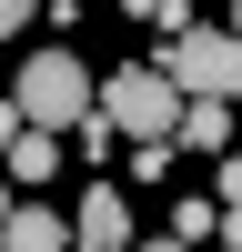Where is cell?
Here are the masks:
<instances>
[{
	"label": "cell",
	"instance_id": "6da1fadb",
	"mask_svg": "<svg viewBox=\"0 0 242 252\" xmlns=\"http://www.w3.org/2000/svg\"><path fill=\"white\" fill-rule=\"evenodd\" d=\"M10 91H20V111H30V131H81V121L101 111V81H91V61H81L71 40L30 51V61L10 71Z\"/></svg>",
	"mask_w": 242,
	"mask_h": 252
},
{
	"label": "cell",
	"instance_id": "7a4b0ae2",
	"mask_svg": "<svg viewBox=\"0 0 242 252\" xmlns=\"http://www.w3.org/2000/svg\"><path fill=\"white\" fill-rule=\"evenodd\" d=\"M101 111L121 121V141H182L192 91H182L161 61H141V71H111V81H101Z\"/></svg>",
	"mask_w": 242,
	"mask_h": 252
},
{
	"label": "cell",
	"instance_id": "3957f363",
	"mask_svg": "<svg viewBox=\"0 0 242 252\" xmlns=\"http://www.w3.org/2000/svg\"><path fill=\"white\" fill-rule=\"evenodd\" d=\"M151 61H161L192 101H242V31H232V20H222V31H212V20H192V31H172Z\"/></svg>",
	"mask_w": 242,
	"mask_h": 252
},
{
	"label": "cell",
	"instance_id": "277c9868",
	"mask_svg": "<svg viewBox=\"0 0 242 252\" xmlns=\"http://www.w3.org/2000/svg\"><path fill=\"white\" fill-rule=\"evenodd\" d=\"M71 222H81V252H131V202H121V182H91Z\"/></svg>",
	"mask_w": 242,
	"mask_h": 252
},
{
	"label": "cell",
	"instance_id": "5b68a950",
	"mask_svg": "<svg viewBox=\"0 0 242 252\" xmlns=\"http://www.w3.org/2000/svg\"><path fill=\"white\" fill-rule=\"evenodd\" d=\"M0 252H81V222L51 212V202H20V212L0 222Z\"/></svg>",
	"mask_w": 242,
	"mask_h": 252
},
{
	"label": "cell",
	"instance_id": "8992f818",
	"mask_svg": "<svg viewBox=\"0 0 242 252\" xmlns=\"http://www.w3.org/2000/svg\"><path fill=\"white\" fill-rule=\"evenodd\" d=\"M60 141H71V131H20L10 152H0V161H10V182H51L60 161H71V152H60Z\"/></svg>",
	"mask_w": 242,
	"mask_h": 252
},
{
	"label": "cell",
	"instance_id": "52a82bcc",
	"mask_svg": "<svg viewBox=\"0 0 242 252\" xmlns=\"http://www.w3.org/2000/svg\"><path fill=\"white\" fill-rule=\"evenodd\" d=\"M232 101H192V111H182V152H232Z\"/></svg>",
	"mask_w": 242,
	"mask_h": 252
},
{
	"label": "cell",
	"instance_id": "ba28073f",
	"mask_svg": "<svg viewBox=\"0 0 242 252\" xmlns=\"http://www.w3.org/2000/svg\"><path fill=\"white\" fill-rule=\"evenodd\" d=\"M121 20H151L161 40H172V31H192V10H182V0H121Z\"/></svg>",
	"mask_w": 242,
	"mask_h": 252
},
{
	"label": "cell",
	"instance_id": "9c48e42d",
	"mask_svg": "<svg viewBox=\"0 0 242 252\" xmlns=\"http://www.w3.org/2000/svg\"><path fill=\"white\" fill-rule=\"evenodd\" d=\"M172 232H182V242H202V232H222V212H212L202 192H182V202H172Z\"/></svg>",
	"mask_w": 242,
	"mask_h": 252
},
{
	"label": "cell",
	"instance_id": "30bf717a",
	"mask_svg": "<svg viewBox=\"0 0 242 252\" xmlns=\"http://www.w3.org/2000/svg\"><path fill=\"white\" fill-rule=\"evenodd\" d=\"M172 152H182V141H131V182H161V172H172Z\"/></svg>",
	"mask_w": 242,
	"mask_h": 252
},
{
	"label": "cell",
	"instance_id": "8fae6325",
	"mask_svg": "<svg viewBox=\"0 0 242 252\" xmlns=\"http://www.w3.org/2000/svg\"><path fill=\"white\" fill-rule=\"evenodd\" d=\"M20 131H30V111H20V91H10V101H0V152H10Z\"/></svg>",
	"mask_w": 242,
	"mask_h": 252
},
{
	"label": "cell",
	"instance_id": "7c38bea8",
	"mask_svg": "<svg viewBox=\"0 0 242 252\" xmlns=\"http://www.w3.org/2000/svg\"><path fill=\"white\" fill-rule=\"evenodd\" d=\"M222 252H242V202H222V232H212Z\"/></svg>",
	"mask_w": 242,
	"mask_h": 252
},
{
	"label": "cell",
	"instance_id": "4fadbf2b",
	"mask_svg": "<svg viewBox=\"0 0 242 252\" xmlns=\"http://www.w3.org/2000/svg\"><path fill=\"white\" fill-rule=\"evenodd\" d=\"M30 10H40V0H0V40H10L20 20H30Z\"/></svg>",
	"mask_w": 242,
	"mask_h": 252
},
{
	"label": "cell",
	"instance_id": "5bb4252c",
	"mask_svg": "<svg viewBox=\"0 0 242 252\" xmlns=\"http://www.w3.org/2000/svg\"><path fill=\"white\" fill-rule=\"evenodd\" d=\"M71 20H81V0H51V31H71Z\"/></svg>",
	"mask_w": 242,
	"mask_h": 252
},
{
	"label": "cell",
	"instance_id": "9a60e30c",
	"mask_svg": "<svg viewBox=\"0 0 242 252\" xmlns=\"http://www.w3.org/2000/svg\"><path fill=\"white\" fill-rule=\"evenodd\" d=\"M131 252H192V242H182V232H161V242H131Z\"/></svg>",
	"mask_w": 242,
	"mask_h": 252
},
{
	"label": "cell",
	"instance_id": "2e32d148",
	"mask_svg": "<svg viewBox=\"0 0 242 252\" xmlns=\"http://www.w3.org/2000/svg\"><path fill=\"white\" fill-rule=\"evenodd\" d=\"M10 212H20V202H10V161H0V222H10Z\"/></svg>",
	"mask_w": 242,
	"mask_h": 252
},
{
	"label": "cell",
	"instance_id": "e0dca14e",
	"mask_svg": "<svg viewBox=\"0 0 242 252\" xmlns=\"http://www.w3.org/2000/svg\"><path fill=\"white\" fill-rule=\"evenodd\" d=\"M232 31H242V0H232Z\"/></svg>",
	"mask_w": 242,
	"mask_h": 252
}]
</instances>
